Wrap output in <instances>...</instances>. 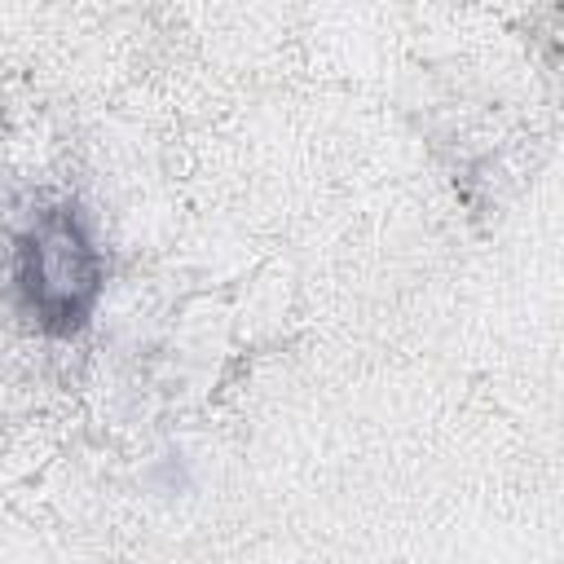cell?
Instances as JSON below:
<instances>
[{
    "label": "cell",
    "mask_w": 564,
    "mask_h": 564,
    "mask_svg": "<svg viewBox=\"0 0 564 564\" xmlns=\"http://www.w3.org/2000/svg\"><path fill=\"white\" fill-rule=\"evenodd\" d=\"M18 278H22L35 313H40V322L53 330H70L84 322V313L97 295L101 264H97L93 242L75 225V216L53 212L31 229V238L22 247Z\"/></svg>",
    "instance_id": "1"
}]
</instances>
